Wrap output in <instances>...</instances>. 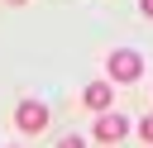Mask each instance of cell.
I'll return each instance as SVG.
<instances>
[{"label": "cell", "instance_id": "obj_3", "mask_svg": "<svg viewBox=\"0 0 153 148\" xmlns=\"http://www.w3.org/2000/svg\"><path fill=\"white\" fill-rule=\"evenodd\" d=\"M91 138H96L100 148H105V143H120V138H129V119H124V115H115V110H110V115H96Z\"/></svg>", "mask_w": 153, "mask_h": 148}, {"label": "cell", "instance_id": "obj_6", "mask_svg": "<svg viewBox=\"0 0 153 148\" xmlns=\"http://www.w3.org/2000/svg\"><path fill=\"white\" fill-rule=\"evenodd\" d=\"M57 148H86V138L81 134H67V138H57Z\"/></svg>", "mask_w": 153, "mask_h": 148}, {"label": "cell", "instance_id": "obj_7", "mask_svg": "<svg viewBox=\"0 0 153 148\" xmlns=\"http://www.w3.org/2000/svg\"><path fill=\"white\" fill-rule=\"evenodd\" d=\"M139 10H143V14H148V19H153V0H139Z\"/></svg>", "mask_w": 153, "mask_h": 148}, {"label": "cell", "instance_id": "obj_4", "mask_svg": "<svg viewBox=\"0 0 153 148\" xmlns=\"http://www.w3.org/2000/svg\"><path fill=\"white\" fill-rule=\"evenodd\" d=\"M81 105L96 110V115H110V105H115V86H110V81H91V86L81 91Z\"/></svg>", "mask_w": 153, "mask_h": 148}, {"label": "cell", "instance_id": "obj_1", "mask_svg": "<svg viewBox=\"0 0 153 148\" xmlns=\"http://www.w3.org/2000/svg\"><path fill=\"white\" fill-rule=\"evenodd\" d=\"M105 72H110V81H120V86H134V81L143 76V57H139L134 48H115V53L105 57Z\"/></svg>", "mask_w": 153, "mask_h": 148}, {"label": "cell", "instance_id": "obj_5", "mask_svg": "<svg viewBox=\"0 0 153 148\" xmlns=\"http://www.w3.org/2000/svg\"><path fill=\"white\" fill-rule=\"evenodd\" d=\"M139 138L153 148V115H143V119H139Z\"/></svg>", "mask_w": 153, "mask_h": 148}, {"label": "cell", "instance_id": "obj_2", "mask_svg": "<svg viewBox=\"0 0 153 148\" xmlns=\"http://www.w3.org/2000/svg\"><path fill=\"white\" fill-rule=\"evenodd\" d=\"M14 124H19L24 134H43V129H48V105H43V100H19V105H14Z\"/></svg>", "mask_w": 153, "mask_h": 148}, {"label": "cell", "instance_id": "obj_8", "mask_svg": "<svg viewBox=\"0 0 153 148\" xmlns=\"http://www.w3.org/2000/svg\"><path fill=\"white\" fill-rule=\"evenodd\" d=\"M10 5H24V0H10Z\"/></svg>", "mask_w": 153, "mask_h": 148}]
</instances>
